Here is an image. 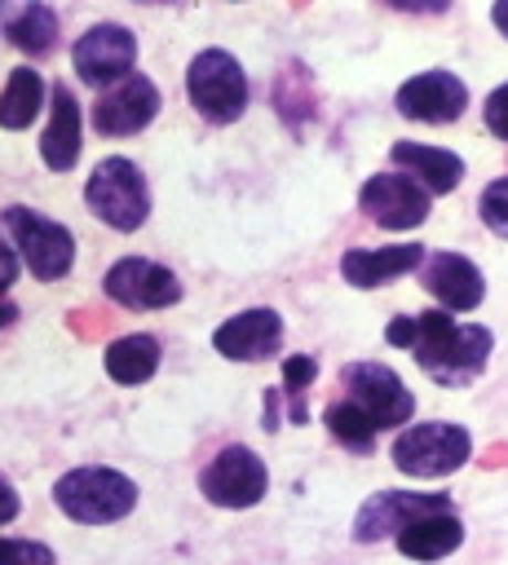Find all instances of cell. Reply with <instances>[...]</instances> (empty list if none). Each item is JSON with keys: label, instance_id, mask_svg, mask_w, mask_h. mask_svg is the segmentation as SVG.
<instances>
[{"label": "cell", "instance_id": "29", "mask_svg": "<svg viewBox=\"0 0 508 565\" xmlns=\"http://www.w3.org/2000/svg\"><path fill=\"white\" fill-rule=\"evenodd\" d=\"M9 282H18V256H13V247H4V238H0V291H4Z\"/></svg>", "mask_w": 508, "mask_h": 565}, {"label": "cell", "instance_id": "12", "mask_svg": "<svg viewBox=\"0 0 508 565\" xmlns=\"http://www.w3.org/2000/svg\"><path fill=\"white\" fill-rule=\"evenodd\" d=\"M159 115V88L146 79V75H124V79H115L102 97H97V106H93V128L102 132V137H133V132H141L150 119Z\"/></svg>", "mask_w": 508, "mask_h": 565}, {"label": "cell", "instance_id": "26", "mask_svg": "<svg viewBox=\"0 0 508 565\" xmlns=\"http://www.w3.org/2000/svg\"><path fill=\"white\" fill-rule=\"evenodd\" d=\"M477 212H481V221H486L499 238H508V177H495V181L481 190Z\"/></svg>", "mask_w": 508, "mask_h": 565}, {"label": "cell", "instance_id": "8", "mask_svg": "<svg viewBox=\"0 0 508 565\" xmlns=\"http://www.w3.org/2000/svg\"><path fill=\"white\" fill-rule=\"evenodd\" d=\"M265 486H269V472H265L261 455L247 446L216 450V459L199 472V490L216 508H252V503H261Z\"/></svg>", "mask_w": 508, "mask_h": 565}, {"label": "cell", "instance_id": "32", "mask_svg": "<svg viewBox=\"0 0 508 565\" xmlns=\"http://www.w3.org/2000/svg\"><path fill=\"white\" fill-rule=\"evenodd\" d=\"M13 318H18V309H13V305H9V300H0V331H4V327H9V322H13Z\"/></svg>", "mask_w": 508, "mask_h": 565}, {"label": "cell", "instance_id": "4", "mask_svg": "<svg viewBox=\"0 0 508 565\" xmlns=\"http://www.w3.org/2000/svg\"><path fill=\"white\" fill-rule=\"evenodd\" d=\"M190 106L208 124H234L247 110V75L225 49H203L186 71Z\"/></svg>", "mask_w": 508, "mask_h": 565}, {"label": "cell", "instance_id": "27", "mask_svg": "<svg viewBox=\"0 0 508 565\" xmlns=\"http://www.w3.org/2000/svg\"><path fill=\"white\" fill-rule=\"evenodd\" d=\"M0 565H57V561L35 539H0Z\"/></svg>", "mask_w": 508, "mask_h": 565}, {"label": "cell", "instance_id": "18", "mask_svg": "<svg viewBox=\"0 0 508 565\" xmlns=\"http://www.w3.org/2000/svg\"><path fill=\"white\" fill-rule=\"evenodd\" d=\"M424 260V247L420 243H393V247H349L340 256V274L345 282L353 287H384L402 274H411L415 265Z\"/></svg>", "mask_w": 508, "mask_h": 565}, {"label": "cell", "instance_id": "1", "mask_svg": "<svg viewBox=\"0 0 508 565\" xmlns=\"http://www.w3.org/2000/svg\"><path fill=\"white\" fill-rule=\"evenodd\" d=\"M384 340L406 349L428 380L442 388H464L473 384L495 349V335L477 322H455L446 309H424V313H402L384 327Z\"/></svg>", "mask_w": 508, "mask_h": 565}, {"label": "cell", "instance_id": "21", "mask_svg": "<svg viewBox=\"0 0 508 565\" xmlns=\"http://www.w3.org/2000/svg\"><path fill=\"white\" fill-rule=\"evenodd\" d=\"M159 366V344L155 335H119L106 349V375L115 384H146Z\"/></svg>", "mask_w": 508, "mask_h": 565}, {"label": "cell", "instance_id": "15", "mask_svg": "<svg viewBox=\"0 0 508 565\" xmlns=\"http://www.w3.org/2000/svg\"><path fill=\"white\" fill-rule=\"evenodd\" d=\"M420 282H424V291H428L433 300L446 305V313H468V309H477L481 296H486L481 269H477L468 256H459V252H433V256L424 260V269H420Z\"/></svg>", "mask_w": 508, "mask_h": 565}, {"label": "cell", "instance_id": "3", "mask_svg": "<svg viewBox=\"0 0 508 565\" xmlns=\"http://www.w3.org/2000/svg\"><path fill=\"white\" fill-rule=\"evenodd\" d=\"M84 203L93 207L97 221H106L110 230L128 234L150 216V185H146L141 168L133 159L110 154V159H102L93 168V177L84 185Z\"/></svg>", "mask_w": 508, "mask_h": 565}, {"label": "cell", "instance_id": "11", "mask_svg": "<svg viewBox=\"0 0 508 565\" xmlns=\"http://www.w3.org/2000/svg\"><path fill=\"white\" fill-rule=\"evenodd\" d=\"M433 512H455L451 508V494H411V490H380L371 494L358 516H353V539L358 543H380L398 530H406L411 521L420 516H433Z\"/></svg>", "mask_w": 508, "mask_h": 565}, {"label": "cell", "instance_id": "24", "mask_svg": "<svg viewBox=\"0 0 508 565\" xmlns=\"http://www.w3.org/2000/svg\"><path fill=\"white\" fill-rule=\"evenodd\" d=\"M322 419H327L331 437H336L345 450H358V455H367V450H371V441H375V424H371L353 402H331Z\"/></svg>", "mask_w": 508, "mask_h": 565}, {"label": "cell", "instance_id": "22", "mask_svg": "<svg viewBox=\"0 0 508 565\" xmlns=\"http://www.w3.org/2000/svg\"><path fill=\"white\" fill-rule=\"evenodd\" d=\"M44 106V79L31 66H18L0 93V128H27Z\"/></svg>", "mask_w": 508, "mask_h": 565}, {"label": "cell", "instance_id": "14", "mask_svg": "<svg viewBox=\"0 0 508 565\" xmlns=\"http://www.w3.org/2000/svg\"><path fill=\"white\" fill-rule=\"evenodd\" d=\"M468 106V88L451 71H420L398 88V115L420 124H451Z\"/></svg>", "mask_w": 508, "mask_h": 565}, {"label": "cell", "instance_id": "5", "mask_svg": "<svg viewBox=\"0 0 508 565\" xmlns=\"http://www.w3.org/2000/svg\"><path fill=\"white\" fill-rule=\"evenodd\" d=\"M389 455H393L398 472H406V477H446L473 455V437L459 424L428 419V424L402 428Z\"/></svg>", "mask_w": 508, "mask_h": 565}, {"label": "cell", "instance_id": "10", "mask_svg": "<svg viewBox=\"0 0 508 565\" xmlns=\"http://www.w3.org/2000/svg\"><path fill=\"white\" fill-rule=\"evenodd\" d=\"M102 291L124 305V309H168L181 300V282L172 269L146 260V256H124L106 269L102 278Z\"/></svg>", "mask_w": 508, "mask_h": 565}, {"label": "cell", "instance_id": "31", "mask_svg": "<svg viewBox=\"0 0 508 565\" xmlns=\"http://www.w3.org/2000/svg\"><path fill=\"white\" fill-rule=\"evenodd\" d=\"M490 18H495V26H499V31L508 35V0H499V4L490 9Z\"/></svg>", "mask_w": 508, "mask_h": 565}, {"label": "cell", "instance_id": "25", "mask_svg": "<svg viewBox=\"0 0 508 565\" xmlns=\"http://www.w3.org/2000/svg\"><path fill=\"white\" fill-rule=\"evenodd\" d=\"M314 375H318V362L305 358V353L283 362V393L292 397V419H296V424L309 419V411H305V388L314 384Z\"/></svg>", "mask_w": 508, "mask_h": 565}, {"label": "cell", "instance_id": "16", "mask_svg": "<svg viewBox=\"0 0 508 565\" xmlns=\"http://www.w3.org/2000/svg\"><path fill=\"white\" fill-rule=\"evenodd\" d=\"M212 344L234 362H265L283 344V318L274 309H243L212 331Z\"/></svg>", "mask_w": 508, "mask_h": 565}, {"label": "cell", "instance_id": "2", "mask_svg": "<svg viewBox=\"0 0 508 565\" xmlns=\"http://www.w3.org/2000/svg\"><path fill=\"white\" fill-rule=\"evenodd\" d=\"M53 499L80 525H110L133 512L137 486L115 468H75L53 486Z\"/></svg>", "mask_w": 508, "mask_h": 565}, {"label": "cell", "instance_id": "19", "mask_svg": "<svg viewBox=\"0 0 508 565\" xmlns=\"http://www.w3.org/2000/svg\"><path fill=\"white\" fill-rule=\"evenodd\" d=\"M40 154L53 172L75 168V159H80V102H75L71 84H53V119L40 137Z\"/></svg>", "mask_w": 508, "mask_h": 565}, {"label": "cell", "instance_id": "23", "mask_svg": "<svg viewBox=\"0 0 508 565\" xmlns=\"http://www.w3.org/2000/svg\"><path fill=\"white\" fill-rule=\"evenodd\" d=\"M22 53H31V57H44L49 49H53V40H57V13L49 9V4H27V9H18L13 18H9V31H4Z\"/></svg>", "mask_w": 508, "mask_h": 565}, {"label": "cell", "instance_id": "28", "mask_svg": "<svg viewBox=\"0 0 508 565\" xmlns=\"http://www.w3.org/2000/svg\"><path fill=\"white\" fill-rule=\"evenodd\" d=\"M481 115H486V128H490L499 141H508V84H499V88L486 97Z\"/></svg>", "mask_w": 508, "mask_h": 565}, {"label": "cell", "instance_id": "17", "mask_svg": "<svg viewBox=\"0 0 508 565\" xmlns=\"http://www.w3.org/2000/svg\"><path fill=\"white\" fill-rule=\"evenodd\" d=\"M393 168H402L424 194H451L464 181V159L442 150V146H424V141H393L389 150Z\"/></svg>", "mask_w": 508, "mask_h": 565}, {"label": "cell", "instance_id": "20", "mask_svg": "<svg viewBox=\"0 0 508 565\" xmlns=\"http://www.w3.org/2000/svg\"><path fill=\"white\" fill-rule=\"evenodd\" d=\"M464 543V525L455 512H433L411 521L406 530H398V552L411 561H442Z\"/></svg>", "mask_w": 508, "mask_h": 565}, {"label": "cell", "instance_id": "13", "mask_svg": "<svg viewBox=\"0 0 508 565\" xmlns=\"http://www.w3.org/2000/svg\"><path fill=\"white\" fill-rule=\"evenodd\" d=\"M358 207L384 230H415L428 216V194L406 172H375L358 190Z\"/></svg>", "mask_w": 508, "mask_h": 565}, {"label": "cell", "instance_id": "7", "mask_svg": "<svg viewBox=\"0 0 508 565\" xmlns=\"http://www.w3.org/2000/svg\"><path fill=\"white\" fill-rule=\"evenodd\" d=\"M340 388H345V402H353L375 424V433L398 428L415 415V397L402 388V380L384 362H349L340 371Z\"/></svg>", "mask_w": 508, "mask_h": 565}, {"label": "cell", "instance_id": "30", "mask_svg": "<svg viewBox=\"0 0 508 565\" xmlns=\"http://www.w3.org/2000/svg\"><path fill=\"white\" fill-rule=\"evenodd\" d=\"M13 516H18V490L0 477V525H4V521H13Z\"/></svg>", "mask_w": 508, "mask_h": 565}, {"label": "cell", "instance_id": "9", "mask_svg": "<svg viewBox=\"0 0 508 565\" xmlns=\"http://www.w3.org/2000/svg\"><path fill=\"white\" fill-rule=\"evenodd\" d=\"M71 62H75V75L84 84H115L124 75H133V62H137V40L128 26L119 22H97L88 26L75 49H71Z\"/></svg>", "mask_w": 508, "mask_h": 565}, {"label": "cell", "instance_id": "6", "mask_svg": "<svg viewBox=\"0 0 508 565\" xmlns=\"http://www.w3.org/2000/svg\"><path fill=\"white\" fill-rule=\"evenodd\" d=\"M0 230L13 234V247L22 252L27 269H31L40 282L62 278V274L71 269V260H75V238H71V230L57 225V221H49V216H40V212H31V207H4V212H0Z\"/></svg>", "mask_w": 508, "mask_h": 565}]
</instances>
